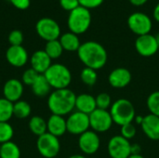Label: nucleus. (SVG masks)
<instances>
[{
  "label": "nucleus",
  "mask_w": 159,
  "mask_h": 158,
  "mask_svg": "<svg viewBox=\"0 0 159 158\" xmlns=\"http://www.w3.org/2000/svg\"><path fill=\"white\" fill-rule=\"evenodd\" d=\"M77 56L85 67L96 71L103 68L108 60L106 49L102 45L96 41H87L81 44L77 50Z\"/></svg>",
  "instance_id": "1"
},
{
  "label": "nucleus",
  "mask_w": 159,
  "mask_h": 158,
  "mask_svg": "<svg viewBox=\"0 0 159 158\" xmlns=\"http://www.w3.org/2000/svg\"><path fill=\"white\" fill-rule=\"evenodd\" d=\"M75 93L70 88L54 89L48 97V107L52 115H67L75 109Z\"/></svg>",
  "instance_id": "2"
},
{
  "label": "nucleus",
  "mask_w": 159,
  "mask_h": 158,
  "mask_svg": "<svg viewBox=\"0 0 159 158\" xmlns=\"http://www.w3.org/2000/svg\"><path fill=\"white\" fill-rule=\"evenodd\" d=\"M109 112L114 123L120 127L129 123H133L136 117L134 105L130 101L125 98H121L114 102Z\"/></svg>",
  "instance_id": "3"
},
{
  "label": "nucleus",
  "mask_w": 159,
  "mask_h": 158,
  "mask_svg": "<svg viewBox=\"0 0 159 158\" xmlns=\"http://www.w3.org/2000/svg\"><path fill=\"white\" fill-rule=\"evenodd\" d=\"M50 87L54 89L68 88L72 82V73L61 63H53L44 74Z\"/></svg>",
  "instance_id": "4"
},
{
  "label": "nucleus",
  "mask_w": 159,
  "mask_h": 158,
  "mask_svg": "<svg viewBox=\"0 0 159 158\" xmlns=\"http://www.w3.org/2000/svg\"><path fill=\"white\" fill-rule=\"evenodd\" d=\"M92 20L89 9L79 6L69 13L67 25L70 32L75 34H82L86 33L90 27Z\"/></svg>",
  "instance_id": "5"
},
{
  "label": "nucleus",
  "mask_w": 159,
  "mask_h": 158,
  "mask_svg": "<svg viewBox=\"0 0 159 158\" xmlns=\"http://www.w3.org/2000/svg\"><path fill=\"white\" fill-rule=\"evenodd\" d=\"M36 148L43 157L55 158L60 153L61 143L59 138L47 132L37 137Z\"/></svg>",
  "instance_id": "6"
},
{
  "label": "nucleus",
  "mask_w": 159,
  "mask_h": 158,
  "mask_svg": "<svg viewBox=\"0 0 159 158\" xmlns=\"http://www.w3.org/2000/svg\"><path fill=\"white\" fill-rule=\"evenodd\" d=\"M128 26L133 34L141 36L150 34L153 22L148 15L142 12H134L128 18Z\"/></svg>",
  "instance_id": "7"
},
{
  "label": "nucleus",
  "mask_w": 159,
  "mask_h": 158,
  "mask_svg": "<svg viewBox=\"0 0 159 158\" xmlns=\"http://www.w3.org/2000/svg\"><path fill=\"white\" fill-rule=\"evenodd\" d=\"M37 34L47 42L57 40L61 36V28L58 22L51 18H42L35 24Z\"/></svg>",
  "instance_id": "8"
},
{
  "label": "nucleus",
  "mask_w": 159,
  "mask_h": 158,
  "mask_svg": "<svg viewBox=\"0 0 159 158\" xmlns=\"http://www.w3.org/2000/svg\"><path fill=\"white\" fill-rule=\"evenodd\" d=\"M67 132L73 135L80 136L84 132L89 130V115L78 111H75L69 115L66 119Z\"/></svg>",
  "instance_id": "9"
},
{
  "label": "nucleus",
  "mask_w": 159,
  "mask_h": 158,
  "mask_svg": "<svg viewBox=\"0 0 159 158\" xmlns=\"http://www.w3.org/2000/svg\"><path fill=\"white\" fill-rule=\"evenodd\" d=\"M89 124L91 130L97 133H104L111 129L114 121L109 110L97 108L89 115Z\"/></svg>",
  "instance_id": "10"
},
{
  "label": "nucleus",
  "mask_w": 159,
  "mask_h": 158,
  "mask_svg": "<svg viewBox=\"0 0 159 158\" xmlns=\"http://www.w3.org/2000/svg\"><path fill=\"white\" fill-rule=\"evenodd\" d=\"M107 151L111 158H129L131 155V143L121 135H116L109 140Z\"/></svg>",
  "instance_id": "11"
},
{
  "label": "nucleus",
  "mask_w": 159,
  "mask_h": 158,
  "mask_svg": "<svg viewBox=\"0 0 159 158\" xmlns=\"http://www.w3.org/2000/svg\"><path fill=\"white\" fill-rule=\"evenodd\" d=\"M78 147L81 152L87 156L96 154L101 147V139L99 134L90 129L84 132L78 138Z\"/></svg>",
  "instance_id": "12"
},
{
  "label": "nucleus",
  "mask_w": 159,
  "mask_h": 158,
  "mask_svg": "<svg viewBox=\"0 0 159 158\" xmlns=\"http://www.w3.org/2000/svg\"><path fill=\"white\" fill-rule=\"evenodd\" d=\"M135 49L139 55L143 57H152L158 51L159 47L156 35L151 34L138 36L135 41Z\"/></svg>",
  "instance_id": "13"
},
{
  "label": "nucleus",
  "mask_w": 159,
  "mask_h": 158,
  "mask_svg": "<svg viewBox=\"0 0 159 158\" xmlns=\"http://www.w3.org/2000/svg\"><path fill=\"white\" fill-rule=\"evenodd\" d=\"M132 79L131 73L129 69L124 67H117L114 69L108 75V82L114 88H124L128 87Z\"/></svg>",
  "instance_id": "14"
},
{
  "label": "nucleus",
  "mask_w": 159,
  "mask_h": 158,
  "mask_svg": "<svg viewBox=\"0 0 159 158\" xmlns=\"http://www.w3.org/2000/svg\"><path fill=\"white\" fill-rule=\"evenodd\" d=\"M6 59L10 65L20 68L27 63L29 56L22 46H10L6 51Z\"/></svg>",
  "instance_id": "15"
},
{
  "label": "nucleus",
  "mask_w": 159,
  "mask_h": 158,
  "mask_svg": "<svg viewBox=\"0 0 159 158\" xmlns=\"http://www.w3.org/2000/svg\"><path fill=\"white\" fill-rule=\"evenodd\" d=\"M24 91L23 84L20 80L11 78L6 81L3 86V96L11 102H16L20 100Z\"/></svg>",
  "instance_id": "16"
},
{
  "label": "nucleus",
  "mask_w": 159,
  "mask_h": 158,
  "mask_svg": "<svg viewBox=\"0 0 159 158\" xmlns=\"http://www.w3.org/2000/svg\"><path fill=\"white\" fill-rule=\"evenodd\" d=\"M141 128L144 135L152 140L159 141V117L149 114L143 116V123L141 124Z\"/></svg>",
  "instance_id": "17"
},
{
  "label": "nucleus",
  "mask_w": 159,
  "mask_h": 158,
  "mask_svg": "<svg viewBox=\"0 0 159 158\" xmlns=\"http://www.w3.org/2000/svg\"><path fill=\"white\" fill-rule=\"evenodd\" d=\"M30 63L31 68L39 74H44L52 64L51 59L45 52V50L34 51L30 58Z\"/></svg>",
  "instance_id": "18"
},
{
  "label": "nucleus",
  "mask_w": 159,
  "mask_h": 158,
  "mask_svg": "<svg viewBox=\"0 0 159 158\" xmlns=\"http://www.w3.org/2000/svg\"><path fill=\"white\" fill-rule=\"evenodd\" d=\"M48 132L57 138L63 136L67 132L66 119L58 115H52L47 120Z\"/></svg>",
  "instance_id": "19"
},
{
  "label": "nucleus",
  "mask_w": 159,
  "mask_h": 158,
  "mask_svg": "<svg viewBox=\"0 0 159 158\" xmlns=\"http://www.w3.org/2000/svg\"><path fill=\"white\" fill-rule=\"evenodd\" d=\"M75 109L78 112L89 115L97 109L95 97L88 93H82L77 95L75 99Z\"/></svg>",
  "instance_id": "20"
},
{
  "label": "nucleus",
  "mask_w": 159,
  "mask_h": 158,
  "mask_svg": "<svg viewBox=\"0 0 159 158\" xmlns=\"http://www.w3.org/2000/svg\"><path fill=\"white\" fill-rule=\"evenodd\" d=\"M59 41L63 50L70 51V52H74V51L77 52V50L79 49L81 46L78 35L72 32H68V33L61 34L59 38Z\"/></svg>",
  "instance_id": "21"
},
{
  "label": "nucleus",
  "mask_w": 159,
  "mask_h": 158,
  "mask_svg": "<svg viewBox=\"0 0 159 158\" xmlns=\"http://www.w3.org/2000/svg\"><path fill=\"white\" fill-rule=\"evenodd\" d=\"M33 93L39 98H44L51 93V87L44 74H39L34 83L31 86Z\"/></svg>",
  "instance_id": "22"
},
{
  "label": "nucleus",
  "mask_w": 159,
  "mask_h": 158,
  "mask_svg": "<svg viewBox=\"0 0 159 158\" xmlns=\"http://www.w3.org/2000/svg\"><path fill=\"white\" fill-rule=\"evenodd\" d=\"M28 127L31 132L37 137L48 132L47 121L39 115H34L31 117L28 123Z\"/></svg>",
  "instance_id": "23"
},
{
  "label": "nucleus",
  "mask_w": 159,
  "mask_h": 158,
  "mask_svg": "<svg viewBox=\"0 0 159 158\" xmlns=\"http://www.w3.org/2000/svg\"><path fill=\"white\" fill-rule=\"evenodd\" d=\"M0 158H20V149L13 142L0 145Z\"/></svg>",
  "instance_id": "24"
},
{
  "label": "nucleus",
  "mask_w": 159,
  "mask_h": 158,
  "mask_svg": "<svg viewBox=\"0 0 159 158\" xmlns=\"http://www.w3.org/2000/svg\"><path fill=\"white\" fill-rule=\"evenodd\" d=\"M32 112V108L29 102L20 100L13 103V115L20 119L27 118Z\"/></svg>",
  "instance_id": "25"
},
{
  "label": "nucleus",
  "mask_w": 159,
  "mask_h": 158,
  "mask_svg": "<svg viewBox=\"0 0 159 158\" xmlns=\"http://www.w3.org/2000/svg\"><path fill=\"white\" fill-rule=\"evenodd\" d=\"M44 50L51 60L59 59L62 55V52H63V48H62L59 39L47 42Z\"/></svg>",
  "instance_id": "26"
},
{
  "label": "nucleus",
  "mask_w": 159,
  "mask_h": 158,
  "mask_svg": "<svg viewBox=\"0 0 159 158\" xmlns=\"http://www.w3.org/2000/svg\"><path fill=\"white\" fill-rule=\"evenodd\" d=\"M13 116V102L0 98V122H8Z\"/></svg>",
  "instance_id": "27"
},
{
  "label": "nucleus",
  "mask_w": 159,
  "mask_h": 158,
  "mask_svg": "<svg viewBox=\"0 0 159 158\" xmlns=\"http://www.w3.org/2000/svg\"><path fill=\"white\" fill-rule=\"evenodd\" d=\"M80 79L83 84L89 87H92L97 83L98 80V74L97 71L89 67H85L82 69L80 73Z\"/></svg>",
  "instance_id": "28"
},
{
  "label": "nucleus",
  "mask_w": 159,
  "mask_h": 158,
  "mask_svg": "<svg viewBox=\"0 0 159 158\" xmlns=\"http://www.w3.org/2000/svg\"><path fill=\"white\" fill-rule=\"evenodd\" d=\"M146 105L150 114L159 117V90L152 92L148 96Z\"/></svg>",
  "instance_id": "29"
},
{
  "label": "nucleus",
  "mask_w": 159,
  "mask_h": 158,
  "mask_svg": "<svg viewBox=\"0 0 159 158\" xmlns=\"http://www.w3.org/2000/svg\"><path fill=\"white\" fill-rule=\"evenodd\" d=\"M14 135V129L8 122H0V144L10 142Z\"/></svg>",
  "instance_id": "30"
},
{
  "label": "nucleus",
  "mask_w": 159,
  "mask_h": 158,
  "mask_svg": "<svg viewBox=\"0 0 159 158\" xmlns=\"http://www.w3.org/2000/svg\"><path fill=\"white\" fill-rule=\"evenodd\" d=\"M96 105L98 109L102 110H109L112 106V98L111 96L106 92H102L98 94L96 97Z\"/></svg>",
  "instance_id": "31"
},
{
  "label": "nucleus",
  "mask_w": 159,
  "mask_h": 158,
  "mask_svg": "<svg viewBox=\"0 0 159 158\" xmlns=\"http://www.w3.org/2000/svg\"><path fill=\"white\" fill-rule=\"evenodd\" d=\"M137 134V129L133 123H129L126 124L122 127H120V135L127 139L128 141H130L133 139Z\"/></svg>",
  "instance_id": "32"
},
{
  "label": "nucleus",
  "mask_w": 159,
  "mask_h": 158,
  "mask_svg": "<svg viewBox=\"0 0 159 158\" xmlns=\"http://www.w3.org/2000/svg\"><path fill=\"white\" fill-rule=\"evenodd\" d=\"M39 74L36 73L34 69L29 68L27 70H25L21 75V82L23 85L26 86H32L34 81L36 80V78L38 77Z\"/></svg>",
  "instance_id": "33"
},
{
  "label": "nucleus",
  "mask_w": 159,
  "mask_h": 158,
  "mask_svg": "<svg viewBox=\"0 0 159 158\" xmlns=\"http://www.w3.org/2000/svg\"><path fill=\"white\" fill-rule=\"evenodd\" d=\"M8 42L10 46H21L23 42V34L20 30H13L8 34Z\"/></svg>",
  "instance_id": "34"
},
{
  "label": "nucleus",
  "mask_w": 159,
  "mask_h": 158,
  "mask_svg": "<svg viewBox=\"0 0 159 158\" xmlns=\"http://www.w3.org/2000/svg\"><path fill=\"white\" fill-rule=\"evenodd\" d=\"M60 5L64 10L70 12L80 6L78 0H60Z\"/></svg>",
  "instance_id": "35"
},
{
  "label": "nucleus",
  "mask_w": 159,
  "mask_h": 158,
  "mask_svg": "<svg viewBox=\"0 0 159 158\" xmlns=\"http://www.w3.org/2000/svg\"><path fill=\"white\" fill-rule=\"evenodd\" d=\"M104 0H78L79 5L83 7H86L88 9L90 8H96L100 7Z\"/></svg>",
  "instance_id": "36"
},
{
  "label": "nucleus",
  "mask_w": 159,
  "mask_h": 158,
  "mask_svg": "<svg viewBox=\"0 0 159 158\" xmlns=\"http://www.w3.org/2000/svg\"><path fill=\"white\" fill-rule=\"evenodd\" d=\"M10 3L18 9L24 10L30 7V0H9Z\"/></svg>",
  "instance_id": "37"
},
{
  "label": "nucleus",
  "mask_w": 159,
  "mask_h": 158,
  "mask_svg": "<svg viewBox=\"0 0 159 158\" xmlns=\"http://www.w3.org/2000/svg\"><path fill=\"white\" fill-rule=\"evenodd\" d=\"M142 151V147L138 143L131 144V155H140Z\"/></svg>",
  "instance_id": "38"
},
{
  "label": "nucleus",
  "mask_w": 159,
  "mask_h": 158,
  "mask_svg": "<svg viewBox=\"0 0 159 158\" xmlns=\"http://www.w3.org/2000/svg\"><path fill=\"white\" fill-rule=\"evenodd\" d=\"M147 1L148 0H129V2L135 7H141V6L144 5Z\"/></svg>",
  "instance_id": "39"
},
{
  "label": "nucleus",
  "mask_w": 159,
  "mask_h": 158,
  "mask_svg": "<svg viewBox=\"0 0 159 158\" xmlns=\"http://www.w3.org/2000/svg\"><path fill=\"white\" fill-rule=\"evenodd\" d=\"M153 15H154V19H155L157 22H159V3L155 7Z\"/></svg>",
  "instance_id": "40"
},
{
  "label": "nucleus",
  "mask_w": 159,
  "mask_h": 158,
  "mask_svg": "<svg viewBox=\"0 0 159 158\" xmlns=\"http://www.w3.org/2000/svg\"><path fill=\"white\" fill-rule=\"evenodd\" d=\"M143 116H142V115H136V117H135V119H134V122H135L137 125L141 126V124L143 123Z\"/></svg>",
  "instance_id": "41"
},
{
  "label": "nucleus",
  "mask_w": 159,
  "mask_h": 158,
  "mask_svg": "<svg viewBox=\"0 0 159 158\" xmlns=\"http://www.w3.org/2000/svg\"><path fill=\"white\" fill-rule=\"evenodd\" d=\"M68 158H88L87 156H83V155H73L71 156H69Z\"/></svg>",
  "instance_id": "42"
},
{
  "label": "nucleus",
  "mask_w": 159,
  "mask_h": 158,
  "mask_svg": "<svg viewBox=\"0 0 159 158\" xmlns=\"http://www.w3.org/2000/svg\"><path fill=\"white\" fill-rule=\"evenodd\" d=\"M129 158H144L141 154L140 155H130Z\"/></svg>",
  "instance_id": "43"
},
{
  "label": "nucleus",
  "mask_w": 159,
  "mask_h": 158,
  "mask_svg": "<svg viewBox=\"0 0 159 158\" xmlns=\"http://www.w3.org/2000/svg\"><path fill=\"white\" fill-rule=\"evenodd\" d=\"M156 39H157V45H158V47H159V33L156 35Z\"/></svg>",
  "instance_id": "44"
}]
</instances>
